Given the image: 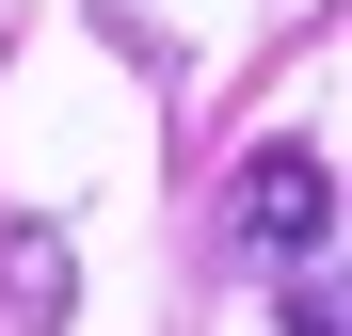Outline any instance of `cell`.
<instances>
[{"instance_id":"obj_1","label":"cell","mask_w":352,"mask_h":336,"mask_svg":"<svg viewBox=\"0 0 352 336\" xmlns=\"http://www.w3.org/2000/svg\"><path fill=\"white\" fill-rule=\"evenodd\" d=\"M224 240H241L256 272H320V240H336V160H320V144H256L241 177H224Z\"/></svg>"},{"instance_id":"obj_2","label":"cell","mask_w":352,"mask_h":336,"mask_svg":"<svg viewBox=\"0 0 352 336\" xmlns=\"http://www.w3.org/2000/svg\"><path fill=\"white\" fill-rule=\"evenodd\" d=\"M65 289H80V272H65V240H48V224H16V240H0V304L48 336V320H65Z\"/></svg>"},{"instance_id":"obj_3","label":"cell","mask_w":352,"mask_h":336,"mask_svg":"<svg viewBox=\"0 0 352 336\" xmlns=\"http://www.w3.org/2000/svg\"><path fill=\"white\" fill-rule=\"evenodd\" d=\"M288 336H336V272H288Z\"/></svg>"}]
</instances>
